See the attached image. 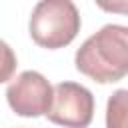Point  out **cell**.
Masks as SVG:
<instances>
[{
	"label": "cell",
	"mask_w": 128,
	"mask_h": 128,
	"mask_svg": "<svg viewBox=\"0 0 128 128\" xmlns=\"http://www.w3.org/2000/svg\"><path fill=\"white\" fill-rule=\"evenodd\" d=\"M74 64L98 84H112L128 76V26H102L76 50Z\"/></svg>",
	"instance_id": "cell-1"
},
{
	"label": "cell",
	"mask_w": 128,
	"mask_h": 128,
	"mask_svg": "<svg viewBox=\"0 0 128 128\" xmlns=\"http://www.w3.org/2000/svg\"><path fill=\"white\" fill-rule=\"evenodd\" d=\"M80 12L70 0H42L34 6L28 22L32 40L48 50L68 46L80 32Z\"/></svg>",
	"instance_id": "cell-2"
},
{
	"label": "cell",
	"mask_w": 128,
	"mask_h": 128,
	"mask_svg": "<svg viewBox=\"0 0 128 128\" xmlns=\"http://www.w3.org/2000/svg\"><path fill=\"white\" fill-rule=\"evenodd\" d=\"M6 100L18 116L38 118L50 112L54 102V88L40 72L26 70L8 84Z\"/></svg>",
	"instance_id": "cell-3"
},
{
	"label": "cell",
	"mask_w": 128,
	"mask_h": 128,
	"mask_svg": "<svg viewBox=\"0 0 128 128\" xmlns=\"http://www.w3.org/2000/svg\"><path fill=\"white\" fill-rule=\"evenodd\" d=\"M46 116L64 128H88L94 118V96L78 82H60L54 86V102Z\"/></svg>",
	"instance_id": "cell-4"
},
{
	"label": "cell",
	"mask_w": 128,
	"mask_h": 128,
	"mask_svg": "<svg viewBox=\"0 0 128 128\" xmlns=\"http://www.w3.org/2000/svg\"><path fill=\"white\" fill-rule=\"evenodd\" d=\"M106 128H128V88H120L108 98Z\"/></svg>",
	"instance_id": "cell-5"
},
{
	"label": "cell",
	"mask_w": 128,
	"mask_h": 128,
	"mask_svg": "<svg viewBox=\"0 0 128 128\" xmlns=\"http://www.w3.org/2000/svg\"><path fill=\"white\" fill-rule=\"evenodd\" d=\"M98 6L104 8V10H110V12H124V14H128V4H104V2H100Z\"/></svg>",
	"instance_id": "cell-6"
}]
</instances>
